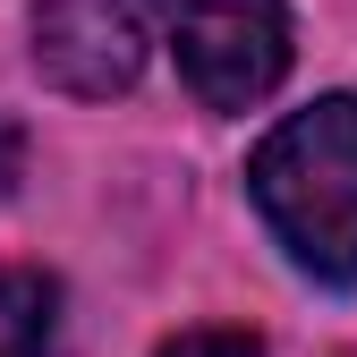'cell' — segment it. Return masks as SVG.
Instances as JSON below:
<instances>
[{
  "label": "cell",
  "mask_w": 357,
  "mask_h": 357,
  "mask_svg": "<svg viewBox=\"0 0 357 357\" xmlns=\"http://www.w3.org/2000/svg\"><path fill=\"white\" fill-rule=\"evenodd\" d=\"M34 60L68 94H119L145 68V17L137 0H43L34 9Z\"/></svg>",
  "instance_id": "3957f363"
},
{
  "label": "cell",
  "mask_w": 357,
  "mask_h": 357,
  "mask_svg": "<svg viewBox=\"0 0 357 357\" xmlns=\"http://www.w3.org/2000/svg\"><path fill=\"white\" fill-rule=\"evenodd\" d=\"M17 170H26V145H17V128H0V196L17 188Z\"/></svg>",
  "instance_id": "8992f818"
},
{
  "label": "cell",
  "mask_w": 357,
  "mask_h": 357,
  "mask_svg": "<svg viewBox=\"0 0 357 357\" xmlns=\"http://www.w3.org/2000/svg\"><path fill=\"white\" fill-rule=\"evenodd\" d=\"M247 188L273 221V238L315 281H357V94L281 119L255 145Z\"/></svg>",
  "instance_id": "6da1fadb"
},
{
  "label": "cell",
  "mask_w": 357,
  "mask_h": 357,
  "mask_svg": "<svg viewBox=\"0 0 357 357\" xmlns=\"http://www.w3.org/2000/svg\"><path fill=\"white\" fill-rule=\"evenodd\" d=\"M162 357H264V349H255L247 332H178Z\"/></svg>",
  "instance_id": "5b68a950"
},
{
  "label": "cell",
  "mask_w": 357,
  "mask_h": 357,
  "mask_svg": "<svg viewBox=\"0 0 357 357\" xmlns=\"http://www.w3.org/2000/svg\"><path fill=\"white\" fill-rule=\"evenodd\" d=\"M52 332H60V289L26 264H0V357H52Z\"/></svg>",
  "instance_id": "277c9868"
},
{
  "label": "cell",
  "mask_w": 357,
  "mask_h": 357,
  "mask_svg": "<svg viewBox=\"0 0 357 357\" xmlns=\"http://www.w3.org/2000/svg\"><path fill=\"white\" fill-rule=\"evenodd\" d=\"M170 52L213 111H247L289 77V9L281 0H153Z\"/></svg>",
  "instance_id": "7a4b0ae2"
}]
</instances>
